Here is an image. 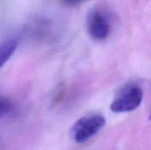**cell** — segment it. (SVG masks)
Listing matches in <instances>:
<instances>
[{
	"label": "cell",
	"mask_w": 151,
	"mask_h": 150,
	"mask_svg": "<svg viewBox=\"0 0 151 150\" xmlns=\"http://www.w3.org/2000/svg\"><path fill=\"white\" fill-rule=\"evenodd\" d=\"M106 124L104 116L92 114L78 119L71 129V135L78 144L86 142L100 132Z\"/></svg>",
	"instance_id": "1"
},
{
	"label": "cell",
	"mask_w": 151,
	"mask_h": 150,
	"mask_svg": "<svg viewBox=\"0 0 151 150\" xmlns=\"http://www.w3.org/2000/svg\"><path fill=\"white\" fill-rule=\"evenodd\" d=\"M143 99L142 90L136 85L124 87L117 94L110 105L114 113H127L135 110L141 104Z\"/></svg>",
	"instance_id": "2"
},
{
	"label": "cell",
	"mask_w": 151,
	"mask_h": 150,
	"mask_svg": "<svg viewBox=\"0 0 151 150\" xmlns=\"http://www.w3.org/2000/svg\"><path fill=\"white\" fill-rule=\"evenodd\" d=\"M110 29L109 21L103 13L97 10L90 13L87 21V29L93 40L103 41L107 38Z\"/></svg>",
	"instance_id": "3"
},
{
	"label": "cell",
	"mask_w": 151,
	"mask_h": 150,
	"mask_svg": "<svg viewBox=\"0 0 151 150\" xmlns=\"http://www.w3.org/2000/svg\"><path fill=\"white\" fill-rule=\"evenodd\" d=\"M17 48V42L10 39L0 44V68L11 57Z\"/></svg>",
	"instance_id": "4"
},
{
	"label": "cell",
	"mask_w": 151,
	"mask_h": 150,
	"mask_svg": "<svg viewBox=\"0 0 151 150\" xmlns=\"http://www.w3.org/2000/svg\"><path fill=\"white\" fill-rule=\"evenodd\" d=\"M12 109H13V104L11 101L0 96V119L10 113Z\"/></svg>",
	"instance_id": "5"
},
{
	"label": "cell",
	"mask_w": 151,
	"mask_h": 150,
	"mask_svg": "<svg viewBox=\"0 0 151 150\" xmlns=\"http://www.w3.org/2000/svg\"><path fill=\"white\" fill-rule=\"evenodd\" d=\"M65 3L69 4H77L81 3V1H84V0H63Z\"/></svg>",
	"instance_id": "6"
},
{
	"label": "cell",
	"mask_w": 151,
	"mask_h": 150,
	"mask_svg": "<svg viewBox=\"0 0 151 150\" xmlns=\"http://www.w3.org/2000/svg\"><path fill=\"white\" fill-rule=\"evenodd\" d=\"M149 119H151V108H150V116H149Z\"/></svg>",
	"instance_id": "7"
}]
</instances>
